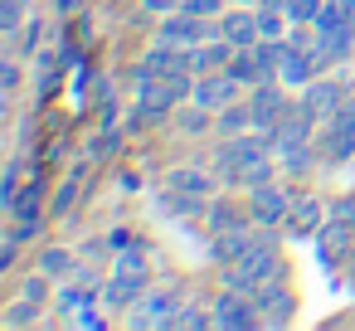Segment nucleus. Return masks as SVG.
<instances>
[{
    "label": "nucleus",
    "mask_w": 355,
    "mask_h": 331,
    "mask_svg": "<svg viewBox=\"0 0 355 331\" xmlns=\"http://www.w3.org/2000/svg\"><path fill=\"white\" fill-rule=\"evenodd\" d=\"M277 142H272V132H258V137H234L224 151H219V176L224 180H234V185H263V180H272V161H268V151H272Z\"/></svg>",
    "instance_id": "1"
},
{
    "label": "nucleus",
    "mask_w": 355,
    "mask_h": 331,
    "mask_svg": "<svg viewBox=\"0 0 355 331\" xmlns=\"http://www.w3.org/2000/svg\"><path fill=\"white\" fill-rule=\"evenodd\" d=\"M277 268H282L277 248L258 239L248 253H239L234 263H224V287H239V292H248V287H268V282L277 278Z\"/></svg>",
    "instance_id": "2"
},
{
    "label": "nucleus",
    "mask_w": 355,
    "mask_h": 331,
    "mask_svg": "<svg viewBox=\"0 0 355 331\" xmlns=\"http://www.w3.org/2000/svg\"><path fill=\"white\" fill-rule=\"evenodd\" d=\"M137 93H141V117H161V112H171L190 88H185V74H151V69H141V83H137Z\"/></svg>",
    "instance_id": "3"
},
{
    "label": "nucleus",
    "mask_w": 355,
    "mask_h": 331,
    "mask_svg": "<svg viewBox=\"0 0 355 331\" xmlns=\"http://www.w3.org/2000/svg\"><path fill=\"white\" fill-rule=\"evenodd\" d=\"M248 210H253V219H258L263 229H272V224H287V210H292V195H287L282 185H272V180H263V185H253V200H248Z\"/></svg>",
    "instance_id": "4"
},
{
    "label": "nucleus",
    "mask_w": 355,
    "mask_h": 331,
    "mask_svg": "<svg viewBox=\"0 0 355 331\" xmlns=\"http://www.w3.org/2000/svg\"><path fill=\"white\" fill-rule=\"evenodd\" d=\"M161 44H180V49H195V44H205L209 40V25L200 20V15H190V10H180V15H166L161 20V35H156Z\"/></svg>",
    "instance_id": "5"
},
{
    "label": "nucleus",
    "mask_w": 355,
    "mask_h": 331,
    "mask_svg": "<svg viewBox=\"0 0 355 331\" xmlns=\"http://www.w3.org/2000/svg\"><path fill=\"white\" fill-rule=\"evenodd\" d=\"M253 307H258V302H248L239 287H229V292L214 302V312H209V316H214V326L239 331V326H253V321H258V312H253Z\"/></svg>",
    "instance_id": "6"
},
{
    "label": "nucleus",
    "mask_w": 355,
    "mask_h": 331,
    "mask_svg": "<svg viewBox=\"0 0 355 331\" xmlns=\"http://www.w3.org/2000/svg\"><path fill=\"white\" fill-rule=\"evenodd\" d=\"M239 78L224 69L219 78H205V83H195V108H205V112H219V108H234V98H239Z\"/></svg>",
    "instance_id": "7"
},
{
    "label": "nucleus",
    "mask_w": 355,
    "mask_h": 331,
    "mask_svg": "<svg viewBox=\"0 0 355 331\" xmlns=\"http://www.w3.org/2000/svg\"><path fill=\"white\" fill-rule=\"evenodd\" d=\"M350 239H355V219H331V224H321V234H316V253H321V263L336 268V263L345 258Z\"/></svg>",
    "instance_id": "8"
},
{
    "label": "nucleus",
    "mask_w": 355,
    "mask_h": 331,
    "mask_svg": "<svg viewBox=\"0 0 355 331\" xmlns=\"http://www.w3.org/2000/svg\"><path fill=\"white\" fill-rule=\"evenodd\" d=\"M253 127L258 132H277V122L287 117V103H282V93L277 88H268V83H253Z\"/></svg>",
    "instance_id": "9"
},
{
    "label": "nucleus",
    "mask_w": 355,
    "mask_h": 331,
    "mask_svg": "<svg viewBox=\"0 0 355 331\" xmlns=\"http://www.w3.org/2000/svg\"><path fill=\"white\" fill-rule=\"evenodd\" d=\"M321 224H326V205L306 190V195H292V210H287V229L292 234H321Z\"/></svg>",
    "instance_id": "10"
},
{
    "label": "nucleus",
    "mask_w": 355,
    "mask_h": 331,
    "mask_svg": "<svg viewBox=\"0 0 355 331\" xmlns=\"http://www.w3.org/2000/svg\"><path fill=\"white\" fill-rule=\"evenodd\" d=\"M175 307H180V292H175V287L146 292V302H141V312H137V326H171Z\"/></svg>",
    "instance_id": "11"
},
{
    "label": "nucleus",
    "mask_w": 355,
    "mask_h": 331,
    "mask_svg": "<svg viewBox=\"0 0 355 331\" xmlns=\"http://www.w3.org/2000/svg\"><path fill=\"white\" fill-rule=\"evenodd\" d=\"M321 64H316V54H306V49H297V44H287L282 49V83H292V88H306L311 83V74H316Z\"/></svg>",
    "instance_id": "12"
},
{
    "label": "nucleus",
    "mask_w": 355,
    "mask_h": 331,
    "mask_svg": "<svg viewBox=\"0 0 355 331\" xmlns=\"http://www.w3.org/2000/svg\"><path fill=\"white\" fill-rule=\"evenodd\" d=\"M326 151H331L336 161L355 156V103L336 112V122H331V137H326Z\"/></svg>",
    "instance_id": "13"
},
{
    "label": "nucleus",
    "mask_w": 355,
    "mask_h": 331,
    "mask_svg": "<svg viewBox=\"0 0 355 331\" xmlns=\"http://www.w3.org/2000/svg\"><path fill=\"white\" fill-rule=\"evenodd\" d=\"M166 185L180 195V200H171V210H200V195L209 190V180H205L200 171H175Z\"/></svg>",
    "instance_id": "14"
},
{
    "label": "nucleus",
    "mask_w": 355,
    "mask_h": 331,
    "mask_svg": "<svg viewBox=\"0 0 355 331\" xmlns=\"http://www.w3.org/2000/svg\"><path fill=\"white\" fill-rule=\"evenodd\" d=\"M253 244H258V239H253L243 224H229V229H219V239H214V258H219V263H234V258L248 253Z\"/></svg>",
    "instance_id": "15"
},
{
    "label": "nucleus",
    "mask_w": 355,
    "mask_h": 331,
    "mask_svg": "<svg viewBox=\"0 0 355 331\" xmlns=\"http://www.w3.org/2000/svg\"><path fill=\"white\" fill-rule=\"evenodd\" d=\"M219 40H229L234 49H248V44H258V15H224V25H219Z\"/></svg>",
    "instance_id": "16"
},
{
    "label": "nucleus",
    "mask_w": 355,
    "mask_h": 331,
    "mask_svg": "<svg viewBox=\"0 0 355 331\" xmlns=\"http://www.w3.org/2000/svg\"><path fill=\"white\" fill-rule=\"evenodd\" d=\"M234 59V44L229 40H219V44H195L190 49V69L195 74H214V69H224Z\"/></svg>",
    "instance_id": "17"
},
{
    "label": "nucleus",
    "mask_w": 355,
    "mask_h": 331,
    "mask_svg": "<svg viewBox=\"0 0 355 331\" xmlns=\"http://www.w3.org/2000/svg\"><path fill=\"white\" fill-rule=\"evenodd\" d=\"M146 278H127V273H112V282L103 287V307H132L141 297Z\"/></svg>",
    "instance_id": "18"
},
{
    "label": "nucleus",
    "mask_w": 355,
    "mask_h": 331,
    "mask_svg": "<svg viewBox=\"0 0 355 331\" xmlns=\"http://www.w3.org/2000/svg\"><path fill=\"white\" fill-rule=\"evenodd\" d=\"M146 69H151V74H190V49H180V44H161V49H151Z\"/></svg>",
    "instance_id": "19"
},
{
    "label": "nucleus",
    "mask_w": 355,
    "mask_h": 331,
    "mask_svg": "<svg viewBox=\"0 0 355 331\" xmlns=\"http://www.w3.org/2000/svg\"><path fill=\"white\" fill-rule=\"evenodd\" d=\"M302 108H306L311 117L340 112V88H336V83H306V98H302Z\"/></svg>",
    "instance_id": "20"
},
{
    "label": "nucleus",
    "mask_w": 355,
    "mask_h": 331,
    "mask_svg": "<svg viewBox=\"0 0 355 331\" xmlns=\"http://www.w3.org/2000/svg\"><path fill=\"white\" fill-rule=\"evenodd\" d=\"M15 219H25V224H40V214H44V195H40V185H30V190H15V200L6 205Z\"/></svg>",
    "instance_id": "21"
},
{
    "label": "nucleus",
    "mask_w": 355,
    "mask_h": 331,
    "mask_svg": "<svg viewBox=\"0 0 355 331\" xmlns=\"http://www.w3.org/2000/svg\"><path fill=\"white\" fill-rule=\"evenodd\" d=\"M258 307L268 312V321H277V326H282V321H287V312H292V297H287L282 287L272 292V282H268V287L258 292Z\"/></svg>",
    "instance_id": "22"
},
{
    "label": "nucleus",
    "mask_w": 355,
    "mask_h": 331,
    "mask_svg": "<svg viewBox=\"0 0 355 331\" xmlns=\"http://www.w3.org/2000/svg\"><path fill=\"white\" fill-rule=\"evenodd\" d=\"M345 25H350V0H326L316 15V30H345Z\"/></svg>",
    "instance_id": "23"
},
{
    "label": "nucleus",
    "mask_w": 355,
    "mask_h": 331,
    "mask_svg": "<svg viewBox=\"0 0 355 331\" xmlns=\"http://www.w3.org/2000/svg\"><path fill=\"white\" fill-rule=\"evenodd\" d=\"M112 273H127V278H146V248H132V244H127V248L117 253V268H112Z\"/></svg>",
    "instance_id": "24"
},
{
    "label": "nucleus",
    "mask_w": 355,
    "mask_h": 331,
    "mask_svg": "<svg viewBox=\"0 0 355 331\" xmlns=\"http://www.w3.org/2000/svg\"><path fill=\"white\" fill-rule=\"evenodd\" d=\"M59 307H64L69 316H83V312L93 307V287H64V297H59Z\"/></svg>",
    "instance_id": "25"
},
{
    "label": "nucleus",
    "mask_w": 355,
    "mask_h": 331,
    "mask_svg": "<svg viewBox=\"0 0 355 331\" xmlns=\"http://www.w3.org/2000/svg\"><path fill=\"white\" fill-rule=\"evenodd\" d=\"M248 122H253V108H229V112L219 117V127H224L229 137H239V132H243Z\"/></svg>",
    "instance_id": "26"
},
{
    "label": "nucleus",
    "mask_w": 355,
    "mask_h": 331,
    "mask_svg": "<svg viewBox=\"0 0 355 331\" xmlns=\"http://www.w3.org/2000/svg\"><path fill=\"white\" fill-rule=\"evenodd\" d=\"M69 263H73L69 248H44L40 253V273H69Z\"/></svg>",
    "instance_id": "27"
},
{
    "label": "nucleus",
    "mask_w": 355,
    "mask_h": 331,
    "mask_svg": "<svg viewBox=\"0 0 355 331\" xmlns=\"http://www.w3.org/2000/svg\"><path fill=\"white\" fill-rule=\"evenodd\" d=\"M35 316H40V307H35V297H20V302H15V307L6 312V321H10V326H30Z\"/></svg>",
    "instance_id": "28"
},
{
    "label": "nucleus",
    "mask_w": 355,
    "mask_h": 331,
    "mask_svg": "<svg viewBox=\"0 0 355 331\" xmlns=\"http://www.w3.org/2000/svg\"><path fill=\"white\" fill-rule=\"evenodd\" d=\"M277 35H282V10L268 6V10L258 15V40H277Z\"/></svg>",
    "instance_id": "29"
},
{
    "label": "nucleus",
    "mask_w": 355,
    "mask_h": 331,
    "mask_svg": "<svg viewBox=\"0 0 355 331\" xmlns=\"http://www.w3.org/2000/svg\"><path fill=\"white\" fill-rule=\"evenodd\" d=\"M171 326H180V331H200V326H214V316H205V312H175Z\"/></svg>",
    "instance_id": "30"
},
{
    "label": "nucleus",
    "mask_w": 355,
    "mask_h": 331,
    "mask_svg": "<svg viewBox=\"0 0 355 331\" xmlns=\"http://www.w3.org/2000/svg\"><path fill=\"white\" fill-rule=\"evenodd\" d=\"M20 10H25V0H6V10H0V30H6V35H15Z\"/></svg>",
    "instance_id": "31"
},
{
    "label": "nucleus",
    "mask_w": 355,
    "mask_h": 331,
    "mask_svg": "<svg viewBox=\"0 0 355 331\" xmlns=\"http://www.w3.org/2000/svg\"><path fill=\"white\" fill-rule=\"evenodd\" d=\"M180 10H190V15H200V20H205V15H214V10H219V0H180Z\"/></svg>",
    "instance_id": "32"
},
{
    "label": "nucleus",
    "mask_w": 355,
    "mask_h": 331,
    "mask_svg": "<svg viewBox=\"0 0 355 331\" xmlns=\"http://www.w3.org/2000/svg\"><path fill=\"white\" fill-rule=\"evenodd\" d=\"M73 190H78V171H73V176H69V185L59 190V205H54V210H69V205H73Z\"/></svg>",
    "instance_id": "33"
},
{
    "label": "nucleus",
    "mask_w": 355,
    "mask_h": 331,
    "mask_svg": "<svg viewBox=\"0 0 355 331\" xmlns=\"http://www.w3.org/2000/svg\"><path fill=\"white\" fill-rule=\"evenodd\" d=\"M141 6H146V10H156V15H171L180 0H141Z\"/></svg>",
    "instance_id": "34"
},
{
    "label": "nucleus",
    "mask_w": 355,
    "mask_h": 331,
    "mask_svg": "<svg viewBox=\"0 0 355 331\" xmlns=\"http://www.w3.org/2000/svg\"><path fill=\"white\" fill-rule=\"evenodd\" d=\"M25 297H35V302H44V278H30V282H25Z\"/></svg>",
    "instance_id": "35"
},
{
    "label": "nucleus",
    "mask_w": 355,
    "mask_h": 331,
    "mask_svg": "<svg viewBox=\"0 0 355 331\" xmlns=\"http://www.w3.org/2000/svg\"><path fill=\"white\" fill-rule=\"evenodd\" d=\"M200 112H205V108H200ZM200 112H195V117H185V132H205V127H209V117H200Z\"/></svg>",
    "instance_id": "36"
},
{
    "label": "nucleus",
    "mask_w": 355,
    "mask_h": 331,
    "mask_svg": "<svg viewBox=\"0 0 355 331\" xmlns=\"http://www.w3.org/2000/svg\"><path fill=\"white\" fill-rule=\"evenodd\" d=\"M331 214H336V219H355V200H340Z\"/></svg>",
    "instance_id": "37"
},
{
    "label": "nucleus",
    "mask_w": 355,
    "mask_h": 331,
    "mask_svg": "<svg viewBox=\"0 0 355 331\" xmlns=\"http://www.w3.org/2000/svg\"><path fill=\"white\" fill-rule=\"evenodd\" d=\"M54 6H59V10H64V15H73V10H78V6H83V0H54Z\"/></svg>",
    "instance_id": "38"
}]
</instances>
